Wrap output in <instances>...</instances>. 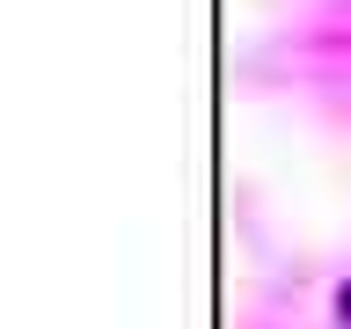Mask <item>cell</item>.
I'll return each instance as SVG.
<instances>
[{"mask_svg": "<svg viewBox=\"0 0 351 329\" xmlns=\"http://www.w3.org/2000/svg\"><path fill=\"white\" fill-rule=\"evenodd\" d=\"M337 315H344V322H351V285H344V293H337Z\"/></svg>", "mask_w": 351, "mask_h": 329, "instance_id": "6da1fadb", "label": "cell"}]
</instances>
